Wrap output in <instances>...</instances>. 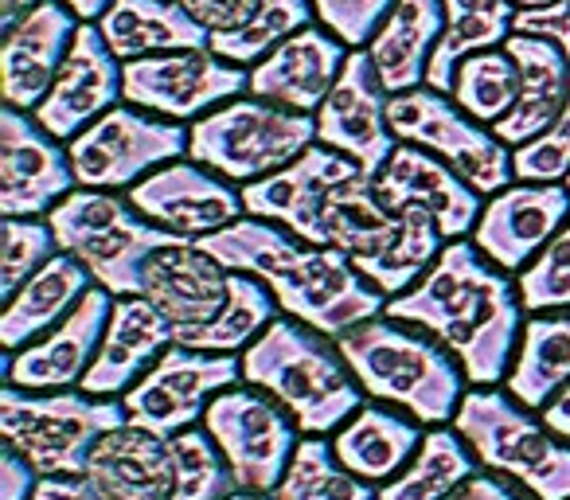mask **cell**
Masks as SVG:
<instances>
[{"label":"cell","instance_id":"obj_19","mask_svg":"<svg viewBox=\"0 0 570 500\" xmlns=\"http://www.w3.org/2000/svg\"><path fill=\"white\" fill-rule=\"evenodd\" d=\"M114 302L118 297L110 290L90 286L87 297L51 333L17 352H4V367H0L4 383L20 391H75L102 349Z\"/></svg>","mask_w":570,"mask_h":500},{"label":"cell","instance_id":"obj_36","mask_svg":"<svg viewBox=\"0 0 570 500\" xmlns=\"http://www.w3.org/2000/svg\"><path fill=\"white\" fill-rule=\"evenodd\" d=\"M274 317H282L274 294H269L258 278H250V274L230 271L227 302H223L219 317L191 329V333L176 336V344H188V349H204V352H235V356H243V352L274 325Z\"/></svg>","mask_w":570,"mask_h":500},{"label":"cell","instance_id":"obj_22","mask_svg":"<svg viewBox=\"0 0 570 500\" xmlns=\"http://www.w3.org/2000/svg\"><path fill=\"white\" fill-rule=\"evenodd\" d=\"M230 271L219 266L204 246L191 238H176L168 246H157L137 271V297L153 302L176 336L207 325L219 317L227 302Z\"/></svg>","mask_w":570,"mask_h":500},{"label":"cell","instance_id":"obj_28","mask_svg":"<svg viewBox=\"0 0 570 500\" xmlns=\"http://www.w3.org/2000/svg\"><path fill=\"white\" fill-rule=\"evenodd\" d=\"M504 51L520 67V98H515L512 114L500 126H492V134L508 145L520 149L523 141L539 137L554 118L562 114L570 98V59L547 36L531 32H512L504 40Z\"/></svg>","mask_w":570,"mask_h":500},{"label":"cell","instance_id":"obj_10","mask_svg":"<svg viewBox=\"0 0 570 500\" xmlns=\"http://www.w3.org/2000/svg\"><path fill=\"white\" fill-rule=\"evenodd\" d=\"M391 134L403 145L442 157L461 180H469L484 199L515 180L512 149L489 126L473 121L450 95L430 87H414L406 95H391L387 102Z\"/></svg>","mask_w":570,"mask_h":500},{"label":"cell","instance_id":"obj_50","mask_svg":"<svg viewBox=\"0 0 570 500\" xmlns=\"http://www.w3.org/2000/svg\"><path fill=\"white\" fill-rule=\"evenodd\" d=\"M539 414H543V422L554 430V434L567 438V442H570V383H567V388H562L559 395H554L551 403H547Z\"/></svg>","mask_w":570,"mask_h":500},{"label":"cell","instance_id":"obj_38","mask_svg":"<svg viewBox=\"0 0 570 500\" xmlns=\"http://www.w3.org/2000/svg\"><path fill=\"white\" fill-rule=\"evenodd\" d=\"M269 497L274 500H380L375 497V484L360 481L352 469H344L333 442L317 434L302 438L282 484Z\"/></svg>","mask_w":570,"mask_h":500},{"label":"cell","instance_id":"obj_27","mask_svg":"<svg viewBox=\"0 0 570 500\" xmlns=\"http://www.w3.org/2000/svg\"><path fill=\"white\" fill-rule=\"evenodd\" d=\"M87 481L102 500H173L176 445L141 427H118L95 445Z\"/></svg>","mask_w":570,"mask_h":500},{"label":"cell","instance_id":"obj_11","mask_svg":"<svg viewBox=\"0 0 570 500\" xmlns=\"http://www.w3.org/2000/svg\"><path fill=\"white\" fill-rule=\"evenodd\" d=\"M79 188L129 192L149 173L188 157V126L118 102L67 141Z\"/></svg>","mask_w":570,"mask_h":500},{"label":"cell","instance_id":"obj_5","mask_svg":"<svg viewBox=\"0 0 570 500\" xmlns=\"http://www.w3.org/2000/svg\"><path fill=\"white\" fill-rule=\"evenodd\" d=\"M325 246L344 251L352 266L391 302L438 263L445 235L422 207L391 212L375 192V176L356 173L333 188L325 204Z\"/></svg>","mask_w":570,"mask_h":500},{"label":"cell","instance_id":"obj_29","mask_svg":"<svg viewBox=\"0 0 570 500\" xmlns=\"http://www.w3.org/2000/svg\"><path fill=\"white\" fill-rule=\"evenodd\" d=\"M422 438H426V430H422L419 419H411L406 411H395V406H387V403L367 399L328 442H333L344 469H352L360 481L380 489L399 469H406V461L419 453Z\"/></svg>","mask_w":570,"mask_h":500},{"label":"cell","instance_id":"obj_34","mask_svg":"<svg viewBox=\"0 0 570 500\" xmlns=\"http://www.w3.org/2000/svg\"><path fill=\"white\" fill-rule=\"evenodd\" d=\"M445 32L438 40V51L430 59L426 87L438 95L453 90V71L461 59L476 51L504 48V40L515 32V0H442Z\"/></svg>","mask_w":570,"mask_h":500},{"label":"cell","instance_id":"obj_15","mask_svg":"<svg viewBox=\"0 0 570 500\" xmlns=\"http://www.w3.org/2000/svg\"><path fill=\"white\" fill-rule=\"evenodd\" d=\"M79 188L67 141L51 137L32 114L0 110V215L4 219H48Z\"/></svg>","mask_w":570,"mask_h":500},{"label":"cell","instance_id":"obj_54","mask_svg":"<svg viewBox=\"0 0 570 500\" xmlns=\"http://www.w3.org/2000/svg\"><path fill=\"white\" fill-rule=\"evenodd\" d=\"M554 0H515V9H547Z\"/></svg>","mask_w":570,"mask_h":500},{"label":"cell","instance_id":"obj_40","mask_svg":"<svg viewBox=\"0 0 570 500\" xmlns=\"http://www.w3.org/2000/svg\"><path fill=\"white\" fill-rule=\"evenodd\" d=\"M176 445V492L173 500H223L238 489L223 461L219 445L212 442L204 427L180 430L173 438Z\"/></svg>","mask_w":570,"mask_h":500},{"label":"cell","instance_id":"obj_9","mask_svg":"<svg viewBox=\"0 0 570 500\" xmlns=\"http://www.w3.org/2000/svg\"><path fill=\"white\" fill-rule=\"evenodd\" d=\"M56 243L63 255L79 258L90 271L95 286L110 290L114 297L137 294V271L157 246L176 243L180 235L149 223L126 192L75 188L63 204L48 212Z\"/></svg>","mask_w":570,"mask_h":500},{"label":"cell","instance_id":"obj_23","mask_svg":"<svg viewBox=\"0 0 570 500\" xmlns=\"http://www.w3.org/2000/svg\"><path fill=\"white\" fill-rule=\"evenodd\" d=\"M375 192H380V199L391 212H403V207L430 212L438 227H442L445 243L473 235L484 207L481 192L469 180H461L442 157L403 141L391 153L387 165L375 173Z\"/></svg>","mask_w":570,"mask_h":500},{"label":"cell","instance_id":"obj_35","mask_svg":"<svg viewBox=\"0 0 570 500\" xmlns=\"http://www.w3.org/2000/svg\"><path fill=\"white\" fill-rule=\"evenodd\" d=\"M476 458L453 427H426L419 453L387 484L375 489L380 500H450L476 473Z\"/></svg>","mask_w":570,"mask_h":500},{"label":"cell","instance_id":"obj_20","mask_svg":"<svg viewBox=\"0 0 570 500\" xmlns=\"http://www.w3.org/2000/svg\"><path fill=\"white\" fill-rule=\"evenodd\" d=\"M356 173H364V168L352 157L325 149V145H313V149H305L302 157L289 160L285 168L246 184V215H258V219L294 231L305 243L325 246V204L333 196V188H341Z\"/></svg>","mask_w":570,"mask_h":500},{"label":"cell","instance_id":"obj_12","mask_svg":"<svg viewBox=\"0 0 570 500\" xmlns=\"http://www.w3.org/2000/svg\"><path fill=\"white\" fill-rule=\"evenodd\" d=\"M199 427L212 434L235 484L246 492H274L305 438L294 414L250 383L219 391Z\"/></svg>","mask_w":570,"mask_h":500},{"label":"cell","instance_id":"obj_17","mask_svg":"<svg viewBox=\"0 0 570 500\" xmlns=\"http://www.w3.org/2000/svg\"><path fill=\"white\" fill-rule=\"evenodd\" d=\"M126 199L149 223L180 238H191V243L219 235L246 215L243 188H235L230 180H223L219 173H212L191 157H180L149 173L141 184L126 192Z\"/></svg>","mask_w":570,"mask_h":500},{"label":"cell","instance_id":"obj_39","mask_svg":"<svg viewBox=\"0 0 570 500\" xmlns=\"http://www.w3.org/2000/svg\"><path fill=\"white\" fill-rule=\"evenodd\" d=\"M309 24H317L313 0H262L258 12H254L238 32L212 36V51L235 67H254L262 56H269L277 43L289 40V36Z\"/></svg>","mask_w":570,"mask_h":500},{"label":"cell","instance_id":"obj_46","mask_svg":"<svg viewBox=\"0 0 570 500\" xmlns=\"http://www.w3.org/2000/svg\"><path fill=\"white\" fill-rule=\"evenodd\" d=\"M515 32L547 36L554 40L570 59V0H554L547 9H520L515 12Z\"/></svg>","mask_w":570,"mask_h":500},{"label":"cell","instance_id":"obj_3","mask_svg":"<svg viewBox=\"0 0 570 500\" xmlns=\"http://www.w3.org/2000/svg\"><path fill=\"white\" fill-rule=\"evenodd\" d=\"M243 383L277 399L302 434L317 438H333L367 403L336 336L285 313L243 352Z\"/></svg>","mask_w":570,"mask_h":500},{"label":"cell","instance_id":"obj_6","mask_svg":"<svg viewBox=\"0 0 570 500\" xmlns=\"http://www.w3.org/2000/svg\"><path fill=\"white\" fill-rule=\"evenodd\" d=\"M453 430L481 469L520 484L535 500H570V442L504 388H469Z\"/></svg>","mask_w":570,"mask_h":500},{"label":"cell","instance_id":"obj_30","mask_svg":"<svg viewBox=\"0 0 570 500\" xmlns=\"http://www.w3.org/2000/svg\"><path fill=\"white\" fill-rule=\"evenodd\" d=\"M445 32L442 0H395V9L380 24V32L367 43L380 82L387 95H406L414 87H426L430 59Z\"/></svg>","mask_w":570,"mask_h":500},{"label":"cell","instance_id":"obj_55","mask_svg":"<svg viewBox=\"0 0 570 500\" xmlns=\"http://www.w3.org/2000/svg\"><path fill=\"white\" fill-rule=\"evenodd\" d=\"M567 188H570V176H567Z\"/></svg>","mask_w":570,"mask_h":500},{"label":"cell","instance_id":"obj_18","mask_svg":"<svg viewBox=\"0 0 570 500\" xmlns=\"http://www.w3.org/2000/svg\"><path fill=\"white\" fill-rule=\"evenodd\" d=\"M570 219L567 184H528L512 180L497 196L484 199L481 219L473 227V246L504 274H520L531 258L559 235Z\"/></svg>","mask_w":570,"mask_h":500},{"label":"cell","instance_id":"obj_48","mask_svg":"<svg viewBox=\"0 0 570 500\" xmlns=\"http://www.w3.org/2000/svg\"><path fill=\"white\" fill-rule=\"evenodd\" d=\"M450 500H535V497H531V492H523L520 484L489 473V469H476V473L469 477V481L461 484Z\"/></svg>","mask_w":570,"mask_h":500},{"label":"cell","instance_id":"obj_44","mask_svg":"<svg viewBox=\"0 0 570 500\" xmlns=\"http://www.w3.org/2000/svg\"><path fill=\"white\" fill-rule=\"evenodd\" d=\"M395 0H313L317 24L328 28L344 48H367Z\"/></svg>","mask_w":570,"mask_h":500},{"label":"cell","instance_id":"obj_13","mask_svg":"<svg viewBox=\"0 0 570 500\" xmlns=\"http://www.w3.org/2000/svg\"><path fill=\"white\" fill-rule=\"evenodd\" d=\"M243 383V356L168 344L165 356L121 395L129 427L176 438L204 422V411L219 391Z\"/></svg>","mask_w":570,"mask_h":500},{"label":"cell","instance_id":"obj_14","mask_svg":"<svg viewBox=\"0 0 570 500\" xmlns=\"http://www.w3.org/2000/svg\"><path fill=\"white\" fill-rule=\"evenodd\" d=\"M250 90V67H235L212 48L165 51V56L121 63V102L168 121H196L215 106Z\"/></svg>","mask_w":570,"mask_h":500},{"label":"cell","instance_id":"obj_31","mask_svg":"<svg viewBox=\"0 0 570 500\" xmlns=\"http://www.w3.org/2000/svg\"><path fill=\"white\" fill-rule=\"evenodd\" d=\"M98 32L121 63L212 48V32L191 20L180 0H114L98 20Z\"/></svg>","mask_w":570,"mask_h":500},{"label":"cell","instance_id":"obj_26","mask_svg":"<svg viewBox=\"0 0 570 500\" xmlns=\"http://www.w3.org/2000/svg\"><path fill=\"white\" fill-rule=\"evenodd\" d=\"M176 341L173 325L165 321V313L145 297H118L106 325L102 349H98L95 364H90L87 380L79 383V391L98 399H121Z\"/></svg>","mask_w":570,"mask_h":500},{"label":"cell","instance_id":"obj_43","mask_svg":"<svg viewBox=\"0 0 570 500\" xmlns=\"http://www.w3.org/2000/svg\"><path fill=\"white\" fill-rule=\"evenodd\" d=\"M512 173L515 180L528 184H567L570 176V98L562 114L543 129L539 137L512 149Z\"/></svg>","mask_w":570,"mask_h":500},{"label":"cell","instance_id":"obj_16","mask_svg":"<svg viewBox=\"0 0 570 500\" xmlns=\"http://www.w3.org/2000/svg\"><path fill=\"white\" fill-rule=\"evenodd\" d=\"M387 87L380 82L367 48H352L344 59V71L328 98L321 102L317 118V145L352 157L367 176H375L399 149V137L387 121Z\"/></svg>","mask_w":570,"mask_h":500},{"label":"cell","instance_id":"obj_7","mask_svg":"<svg viewBox=\"0 0 570 500\" xmlns=\"http://www.w3.org/2000/svg\"><path fill=\"white\" fill-rule=\"evenodd\" d=\"M121 399H98L87 391H20L0 388V442L24 453L40 477H79L95 445L110 430L126 427Z\"/></svg>","mask_w":570,"mask_h":500},{"label":"cell","instance_id":"obj_1","mask_svg":"<svg viewBox=\"0 0 570 500\" xmlns=\"http://www.w3.org/2000/svg\"><path fill=\"white\" fill-rule=\"evenodd\" d=\"M383 313L434 336L461 364L469 388H504L528 321L515 278L492 266L473 238L445 243L438 263Z\"/></svg>","mask_w":570,"mask_h":500},{"label":"cell","instance_id":"obj_51","mask_svg":"<svg viewBox=\"0 0 570 500\" xmlns=\"http://www.w3.org/2000/svg\"><path fill=\"white\" fill-rule=\"evenodd\" d=\"M36 4H43V0H0V28L9 32V28L17 24L20 17H28Z\"/></svg>","mask_w":570,"mask_h":500},{"label":"cell","instance_id":"obj_53","mask_svg":"<svg viewBox=\"0 0 570 500\" xmlns=\"http://www.w3.org/2000/svg\"><path fill=\"white\" fill-rule=\"evenodd\" d=\"M223 500H274L269 492H246V489H235L230 497H223Z\"/></svg>","mask_w":570,"mask_h":500},{"label":"cell","instance_id":"obj_21","mask_svg":"<svg viewBox=\"0 0 570 500\" xmlns=\"http://www.w3.org/2000/svg\"><path fill=\"white\" fill-rule=\"evenodd\" d=\"M121 102V59L102 40L98 24L82 20L48 98L32 110V118L59 141H71L95 118Z\"/></svg>","mask_w":570,"mask_h":500},{"label":"cell","instance_id":"obj_37","mask_svg":"<svg viewBox=\"0 0 570 500\" xmlns=\"http://www.w3.org/2000/svg\"><path fill=\"white\" fill-rule=\"evenodd\" d=\"M450 98L481 126H500L520 98V67L504 48L476 51L458 63Z\"/></svg>","mask_w":570,"mask_h":500},{"label":"cell","instance_id":"obj_52","mask_svg":"<svg viewBox=\"0 0 570 500\" xmlns=\"http://www.w3.org/2000/svg\"><path fill=\"white\" fill-rule=\"evenodd\" d=\"M63 4H67V9H71L79 20H90V24H98V20H102V12L110 9L114 0H63Z\"/></svg>","mask_w":570,"mask_h":500},{"label":"cell","instance_id":"obj_47","mask_svg":"<svg viewBox=\"0 0 570 500\" xmlns=\"http://www.w3.org/2000/svg\"><path fill=\"white\" fill-rule=\"evenodd\" d=\"M36 484H40V469L24 453L0 442V500H28Z\"/></svg>","mask_w":570,"mask_h":500},{"label":"cell","instance_id":"obj_2","mask_svg":"<svg viewBox=\"0 0 570 500\" xmlns=\"http://www.w3.org/2000/svg\"><path fill=\"white\" fill-rule=\"evenodd\" d=\"M207 255L235 274H250L274 294L285 317L325 336H341L387 310V297L336 246L297 238L258 215H243L219 235L199 238Z\"/></svg>","mask_w":570,"mask_h":500},{"label":"cell","instance_id":"obj_33","mask_svg":"<svg viewBox=\"0 0 570 500\" xmlns=\"http://www.w3.org/2000/svg\"><path fill=\"white\" fill-rule=\"evenodd\" d=\"M570 383V310L528 313L504 391L531 411H543Z\"/></svg>","mask_w":570,"mask_h":500},{"label":"cell","instance_id":"obj_49","mask_svg":"<svg viewBox=\"0 0 570 500\" xmlns=\"http://www.w3.org/2000/svg\"><path fill=\"white\" fill-rule=\"evenodd\" d=\"M28 500H102V497L87 481V473H79V477H40V484H36V492Z\"/></svg>","mask_w":570,"mask_h":500},{"label":"cell","instance_id":"obj_41","mask_svg":"<svg viewBox=\"0 0 570 500\" xmlns=\"http://www.w3.org/2000/svg\"><path fill=\"white\" fill-rule=\"evenodd\" d=\"M523 313H559L570 310V219L559 235L515 274Z\"/></svg>","mask_w":570,"mask_h":500},{"label":"cell","instance_id":"obj_8","mask_svg":"<svg viewBox=\"0 0 570 500\" xmlns=\"http://www.w3.org/2000/svg\"><path fill=\"white\" fill-rule=\"evenodd\" d=\"M317 145V118L238 95L188 126V157L235 188L277 173Z\"/></svg>","mask_w":570,"mask_h":500},{"label":"cell","instance_id":"obj_45","mask_svg":"<svg viewBox=\"0 0 570 500\" xmlns=\"http://www.w3.org/2000/svg\"><path fill=\"white\" fill-rule=\"evenodd\" d=\"M180 4L191 12L196 24H204L212 36H223V32H238L258 12L262 0H180Z\"/></svg>","mask_w":570,"mask_h":500},{"label":"cell","instance_id":"obj_42","mask_svg":"<svg viewBox=\"0 0 570 500\" xmlns=\"http://www.w3.org/2000/svg\"><path fill=\"white\" fill-rule=\"evenodd\" d=\"M59 255L56 231L48 219H4V246H0V297L9 302L40 266Z\"/></svg>","mask_w":570,"mask_h":500},{"label":"cell","instance_id":"obj_25","mask_svg":"<svg viewBox=\"0 0 570 500\" xmlns=\"http://www.w3.org/2000/svg\"><path fill=\"white\" fill-rule=\"evenodd\" d=\"M348 51L352 48H344L328 28L309 24L250 67V90L246 95L297 114H317L328 90L341 79Z\"/></svg>","mask_w":570,"mask_h":500},{"label":"cell","instance_id":"obj_32","mask_svg":"<svg viewBox=\"0 0 570 500\" xmlns=\"http://www.w3.org/2000/svg\"><path fill=\"white\" fill-rule=\"evenodd\" d=\"M90 286H95V278H90L87 266L59 251L48 266H40L4 302V310H0V349L17 352L24 344L40 341L43 333H51L87 297Z\"/></svg>","mask_w":570,"mask_h":500},{"label":"cell","instance_id":"obj_4","mask_svg":"<svg viewBox=\"0 0 570 500\" xmlns=\"http://www.w3.org/2000/svg\"><path fill=\"white\" fill-rule=\"evenodd\" d=\"M336 344L367 399L406 411L422 427H453L469 380L430 333L380 313L341 333Z\"/></svg>","mask_w":570,"mask_h":500},{"label":"cell","instance_id":"obj_24","mask_svg":"<svg viewBox=\"0 0 570 500\" xmlns=\"http://www.w3.org/2000/svg\"><path fill=\"white\" fill-rule=\"evenodd\" d=\"M82 20L63 0H43L4 32L0 43V95L4 106L32 114L48 98Z\"/></svg>","mask_w":570,"mask_h":500}]
</instances>
